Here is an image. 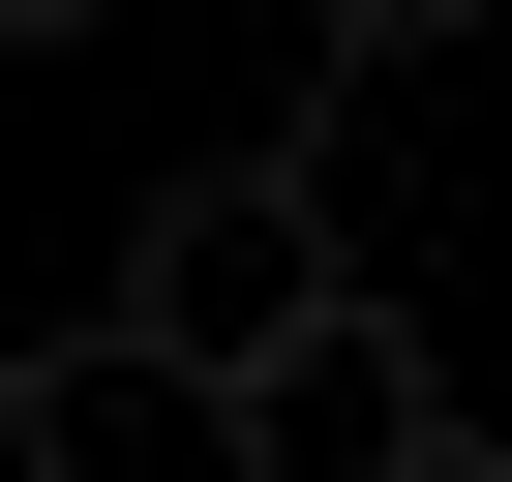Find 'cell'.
Returning <instances> with one entry per match:
<instances>
[{
	"instance_id": "cell-5",
	"label": "cell",
	"mask_w": 512,
	"mask_h": 482,
	"mask_svg": "<svg viewBox=\"0 0 512 482\" xmlns=\"http://www.w3.org/2000/svg\"><path fill=\"white\" fill-rule=\"evenodd\" d=\"M0 482H31V362H0Z\"/></svg>"
},
{
	"instance_id": "cell-2",
	"label": "cell",
	"mask_w": 512,
	"mask_h": 482,
	"mask_svg": "<svg viewBox=\"0 0 512 482\" xmlns=\"http://www.w3.org/2000/svg\"><path fill=\"white\" fill-rule=\"evenodd\" d=\"M302 272H332V211H302V151H181V181H151V211H121V332H151V362H181V392H211V362H241V332H272V302H302Z\"/></svg>"
},
{
	"instance_id": "cell-4",
	"label": "cell",
	"mask_w": 512,
	"mask_h": 482,
	"mask_svg": "<svg viewBox=\"0 0 512 482\" xmlns=\"http://www.w3.org/2000/svg\"><path fill=\"white\" fill-rule=\"evenodd\" d=\"M61 31H121V0H0V61H61Z\"/></svg>"
},
{
	"instance_id": "cell-1",
	"label": "cell",
	"mask_w": 512,
	"mask_h": 482,
	"mask_svg": "<svg viewBox=\"0 0 512 482\" xmlns=\"http://www.w3.org/2000/svg\"><path fill=\"white\" fill-rule=\"evenodd\" d=\"M211 482H452V362H422L362 272H302L272 332L211 362Z\"/></svg>"
},
{
	"instance_id": "cell-3",
	"label": "cell",
	"mask_w": 512,
	"mask_h": 482,
	"mask_svg": "<svg viewBox=\"0 0 512 482\" xmlns=\"http://www.w3.org/2000/svg\"><path fill=\"white\" fill-rule=\"evenodd\" d=\"M302 31H392V61H482V0H302Z\"/></svg>"
}]
</instances>
